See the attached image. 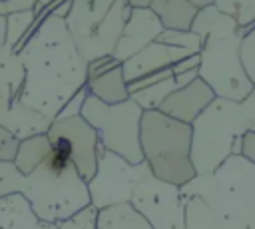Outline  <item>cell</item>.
<instances>
[{
  "instance_id": "obj_1",
  "label": "cell",
  "mask_w": 255,
  "mask_h": 229,
  "mask_svg": "<svg viewBox=\"0 0 255 229\" xmlns=\"http://www.w3.org/2000/svg\"><path fill=\"white\" fill-rule=\"evenodd\" d=\"M18 54L26 70L20 102L54 121L66 102L88 84V62L66 20L48 14Z\"/></svg>"
},
{
  "instance_id": "obj_2",
  "label": "cell",
  "mask_w": 255,
  "mask_h": 229,
  "mask_svg": "<svg viewBox=\"0 0 255 229\" xmlns=\"http://www.w3.org/2000/svg\"><path fill=\"white\" fill-rule=\"evenodd\" d=\"M18 193L46 223H60L90 205L88 181L78 173L72 159L60 149H50L46 159L28 175L14 161H0V197Z\"/></svg>"
},
{
  "instance_id": "obj_3",
  "label": "cell",
  "mask_w": 255,
  "mask_h": 229,
  "mask_svg": "<svg viewBox=\"0 0 255 229\" xmlns=\"http://www.w3.org/2000/svg\"><path fill=\"white\" fill-rule=\"evenodd\" d=\"M191 30L201 38L199 78L217 98L243 102L255 90L241 62L245 32L231 16L221 14L215 6L201 8L191 22Z\"/></svg>"
},
{
  "instance_id": "obj_4",
  "label": "cell",
  "mask_w": 255,
  "mask_h": 229,
  "mask_svg": "<svg viewBox=\"0 0 255 229\" xmlns=\"http://www.w3.org/2000/svg\"><path fill=\"white\" fill-rule=\"evenodd\" d=\"M181 193L201 197L221 229H255V165L241 155L227 157L209 175H195Z\"/></svg>"
},
{
  "instance_id": "obj_5",
  "label": "cell",
  "mask_w": 255,
  "mask_h": 229,
  "mask_svg": "<svg viewBox=\"0 0 255 229\" xmlns=\"http://www.w3.org/2000/svg\"><path fill=\"white\" fill-rule=\"evenodd\" d=\"M139 143L143 161L153 177L185 185L197 173L191 159V125L173 119L159 110L143 112Z\"/></svg>"
},
{
  "instance_id": "obj_6",
  "label": "cell",
  "mask_w": 255,
  "mask_h": 229,
  "mask_svg": "<svg viewBox=\"0 0 255 229\" xmlns=\"http://www.w3.org/2000/svg\"><path fill=\"white\" fill-rule=\"evenodd\" d=\"M247 131L241 102L215 98L191 123V159L197 175L213 173L227 157L239 155Z\"/></svg>"
},
{
  "instance_id": "obj_7",
  "label": "cell",
  "mask_w": 255,
  "mask_h": 229,
  "mask_svg": "<svg viewBox=\"0 0 255 229\" xmlns=\"http://www.w3.org/2000/svg\"><path fill=\"white\" fill-rule=\"evenodd\" d=\"M131 14L128 0H72L66 28L86 62L114 56Z\"/></svg>"
},
{
  "instance_id": "obj_8",
  "label": "cell",
  "mask_w": 255,
  "mask_h": 229,
  "mask_svg": "<svg viewBox=\"0 0 255 229\" xmlns=\"http://www.w3.org/2000/svg\"><path fill=\"white\" fill-rule=\"evenodd\" d=\"M141 115L143 110L129 98L120 104H106L88 94L82 117L96 129L104 149L114 151L129 163H141Z\"/></svg>"
},
{
  "instance_id": "obj_9",
  "label": "cell",
  "mask_w": 255,
  "mask_h": 229,
  "mask_svg": "<svg viewBox=\"0 0 255 229\" xmlns=\"http://www.w3.org/2000/svg\"><path fill=\"white\" fill-rule=\"evenodd\" d=\"M147 175H151V171L145 161L129 163L122 155L100 147L96 173L88 181L90 205L102 211L114 205L129 203L133 189Z\"/></svg>"
},
{
  "instance_id": "obj_10",
  "label": "cell",
  "mask_w": 255,
  "mask_h": 229,
  "mask_svg": "<svg viewBox=\"0 0 255 229\" xmlns=\"http://www.w3.org/2000/svg\"><path fill=\"white\" fill-rule=\"evenodd\" d=\"M129 203L151 225V229H187V197L181 193L179 185L147 175L133 189Z\"/></svg>"
},
{
  "instance_id": "obj_11",
  "label": "cell",
  "mask_w": 255,
  "mask_h": 229,
  "mask_svg": "<svg viewBox=\"0 0 255 229\" xmlns=\"http://www.w3.org/2000/svg\"><path fill=\"white\" fill-rule=\"evenodd\" d=\"M48 137L54 149H60L72 159L74 167L86 181L94 177L102 143L96 129L82 115L54 119L48 129Z\"/></svg>"
},
{
  "instance_id": "obj_12",
  "label": "cell",
  "mask_w": 255,
  "mask_h": 229,
  "mask_svg": "<svg viewBox=\"0 0 255 229\" xmlns=\"http://www.w3.org/2000/svg\"><path fill=\"white\" fill-rule=\"evenodd\" d=\"M161 30H163V24L151 8H131V14L124 26V32L120 36L116 50H114V60L124 64L126 60L133 58L147 44L155 42V38L161 34Z\"/></svg>"
},
{
  "instance_id": "obj_13",
  "label": "cell",
  "mask_w": 255,
  "mask_h": 229,
  "mask_svg": "<svg viewBox=\"0 0 255 229\" xmlns=\"http://www.w3.org/2000/svg\"><path fill=\"white\" fill-rule=\"evenodd\" d=\"M217 96L213 94V90L201 80V78H195L189 86L181 88V90H175L173 94H169L161 106H159V112L173 117V119H179L183 123H193L197 119V115L215 100Z\"/></svg>"
},
{
  "instance_id": "obj_14",
  "label": "cell",
  "mask_w": 255,
  "mask_h": 229,
  "mask_svg": "<svg viewBox=\"0 0 255 229\" xmlns=\"http://www.w3.org/2000/svg\"><path fill=\"white\" fill-rule=\"evenodd\" d=\"M187 56H193V52L183 50V48L165 46V44H159V42H151L141 52H137L133 58L126 60L122 64V70H124L126 82L129 84V82H133L141 76L173 68V64H177L179 60H183Z\"/></svg>"
},
{
  "instance_id": "obj_15",
  "label": "cell",
  "mask_w": 255,
  "mask_h": 229,
  "mask_svg": "<svg viewBox=\"0 0 255 229\" xmlns=\"http://www.w3.org/2000/svg\"><path fill=\"white\" fill-rule=\"evenodd\" d=\"M0 125L22 141L40 133H48L52 119L32 110L30 106L22 104L20 100H14V102L0 100Z\"/></svg>"
},
{
  "instance_id": "obj_16",
  "label": "cell",
  "mask_w": 255,
  "mask_h": 229,
  "mask_svg": "<svg viewBox=\"0 0 255 229\" xmlns=\"http://www.w3.org/2000/svg\"><path fill=\"white\" fill-rule=\"evenodd\" d=\"M0 229H56V225L42 221L22 195L12 193L0 197Z\"/></svg>"
},
{
  "instance_id": "obj_17",
  "label": "cell",
  "mask_w": 255,
  "mask_h": 229,
  "mask_svg": "<svg viewBox=\"0 0 255 229\" xmlns=\"http://www.w3.org/2000/svg\"><path fill=\"white\" fill-rule=\"evenodd\" d=\"M26 70L18 52H14L8 44L0 46V100H20L24 90Z\"/></svg>"
},
{
  "instance_id": "obj_18",
  "label": "cell",
  "mask_w": 255,
  "mask_h": 229,
  "mask_svg": "<svg viewBox=\"0 0 255 229\" xmlns=\"http://www.w3.org/2000/svg\"><path fill=\"white\" fill-rule=\"evenodd\" d=\"M86 88H88L90 96H94L106 104H120V102L129 100V90H128V82H126L122 64L88 80Z\"/></svg>"
},
{
  "instance_id": "obj_19",
  "label": "cell",
  "mask_w": 255,
  "mask_h": 229,
  "mask_svg": "<svg viewBox=\"0 0 255 229\" xmlns=\"http://www.w3.org/2000/svg\"><path fill=\"white\" fill-rule=\"evenodd\" d=\"M98 229H151V225L131 203H122L98 211Z\"/></svg>"
},
{
  "instance_id": "obj_20",
  "label": "cell",
  "mask_w": 255,
  "mask_h": 229,
  "mask_svg": "<svg viewBox=\"0 0 255 229\" xmlns=\"http://www.w3.org/2000/svg\"><path fill=\"white\" fill-rule=\"evenodd\" d=\"M50 149H52V143H50L48 133H40V135L22 139L20 147H18V153H16V159H14L16 169L24 175L32 173L46 159Z\"/></svg>"
},
{
  "instance_id": "obj_21",
  "label": "cell",
  "mask_w": 255,
  "mask_h": 229,
  "mask_svg": "<svg viewBox=\"0 0 255 229\" xmlns=\"http://www.w3.org/2000/svg\"><path fill=\"white\" fill-rule=\"evenodd\" d=\"M38 14L36 10H24V12H16V14H10L6 16V44L14 50V52H20L26 44V34L28 30L34 26Z\"/></svg>"
},
{
  "instance_id": "obj_22",
  "label": "cell",
  "mask_w": 255,
  "mask_h": 229,
  "mask_svg": "<svg viewBox=\"0 0 255 229\" xmlns=\"http://www.w3.org/2000/svg\"><path fill=\"white\" fill-rule=\"evenodd\" d=\"M175 90H179V86H177V82H175V76H169V78L161 80V82L155 84V86H149V88H145V90H141V92L131 94L129 98H131L143 112H149V110H159L161 102H163L169 94H173Z\"/></svg>"
},
{
  "instance_id": "obj_23",
  "label": "cell",
  "mask_w": 255,
  "mask_h": 229,
  "mask_svg": "<svg viewBox=\"0 0 255 229\" xmlns=\"http://www.w3.org/2000/svg\"><path fill=\"white\" fill-rule=\"evenodd\" d=\"M185 225L187 229H221L217 215L201 197H187Z\"/></svg>"
},
{
  "instance_id": "obj_24",
  "label": "cell",
  "mask_w": 255,
  "mask_h": 229,
  "mask_svg": "<svg viewBox=\"0 0 255 229\" xmlns=\"http://www.w3.org/2000/svg\"><path fill=\"white\" fill-rule=\"evenodd\" d=\"M213 6L221 14L231 16L243 32L255 26V0H215Z\"/></svg>"
},
{
  "instance_id": "obj_25",
  "label": "cell",
  "mask_w": 255,
  "mask_h": 229,
  "mask_svg": "<svg viewBox=\"0 0 255 229\" xmlns=\"http://www.w3.org/2000/svg\"><path fill=\"white\" fill-rule=\"evenodd\" d=\"M155 42L165 44V46H173V48L191 50L193 54H199V50H201V38L193 30H169V28H163L161 34L155 38Z\"/></svg>"
},
{
  "instance_id": "obj_26",
  "label": "cell",
  "mask_w": 255,
  "mask_h": 229,
  "mask_svg": "<svg viewBox=\"0 0 255 229\" xmlns=\"http://www.w3.org/2000/svg\"><path fill=\"white\" fill-rule=\"evenodd\" d=\"M56 229H98V209L94 205H88L72 217L56 223Z\"/></svg>"
},
{
  "instance_id": "obj_27",
  "label": "cell",
  "mask_w": 255,
  "mask_h": 229,
  "mask_svg": "<svg viewBox=\"0 0 255 229\" xmlns=\"http://www.w3.org/2000/svg\"><path fill=\"white\" fill-rule=\"evenodd\" d=\"M241 62L245 68L247 78L251 80V84L255 86V26H251L245 34H243V42H241Z\"/></svg>"
},
{
  "instance_id": "obj_28",
  "label": "cell",
  "mask_w": 255,
  "mask_h": 229,
  "mask_svg": "<svg viewBox=\"0 0 255 229\" xmlns=\"http://www.w3.org/2000/svg\"><path fill=\"white\" fill-rule=\"evenodd\" d=\"M20 147V139L0 125V161H14Z\"/></svg>"
},
{
  "instance_id": "obj_29",
  "label": "cell",
  "mask_w": 255,
  "mask_h": 229,
  "mask_svg": "<svg viewBox=\"0 0 255 229\" xmlns=\"http://www.w3.org/2000/svg\"><path fill=\"white\" fill-rule=\"evenodd\" d=\"M88 98V88H82L78 94H74L66 106L62 108V112L58 114L56 119H66V117H76V115H82V108H84V102Z\"/></svg>"
},
{
  "instance_id": "obj_30",
  "label": "cell",
  "mask_w": 255,
  "mask_h": 229,
  "mask_svg": "<svg viewBox=\"0 0 255 229\" xmlns=\"http://www.w3.org/2000/svg\"><path fill=\"white\" fill-rule=\"evenodd\" d=\"M118 64H120V62H116L114 56H104V58H98V60L88 62V80H92V78H96V76L108 72L110 68H114V66H118Z\"/></svg>"
},
{
  "instance_id": "obj_31",
  "label": "cell",
  "mask_w": 255,
  "mask_h": 229,
  "mask_svg": "<svg viewBox=\"0 0 255 229\" xmlns=\"http://www.w3.org/2000/svg\"><path fill=\"white\" fill-rule=\"evenodd\" d=\"M239 155L255 165V131L253 129H247L241 135V151H239Z\"/></svg>"
},
{
  "instance_id": "obj_32",
  "label": "cell",
  "mask_w": 255,
  "mask_h": 229,
  "mask_svg": "<svg viewBox=\"0 0 255 229\" xmlns=\"http://www.w3.org/2000/svg\"><path fill=\"white\" fill-rule=\"evenodd\" d=\"M241 108H243V115H245L247 129H253V131H255V90L241 102Z\"/></svg>"
},
{
  "instance_id": "obj_33",
  "label": "cell",
  "mask_w": 255,
  "mask_h": 229,
  "mask_svg": "<svg viewBox=\"0 0 255 229\" xmlns=\"http://www.w3.org/2000/svg\"><path fill=\"white\" fill-rule=\"evenodd\" d=\"M199 68V54H193V56H187L183 60H179L177 64H173V74H185V72H191V70H197Z\"/></svg>"
},
{
  "instance_id": "obj_34",
  "label": "cell",
  "mask_w": 255,
  "mask_h": 229,
  "mask_svg": "<svg viewBox=\"0 0 255 229\" xmlns=\"http://www.w3.org/2000/svg\"><path fill=\"white\" fill-rule=\"evenodd\" d=\"M70 10H72V0H64V2H60L50 14L52 16H56V18H62V20H66V16L70 14Z\"/></svg>"
},
{
  "instance_id": "obj_35",
  "label": "cell",
  "mask_w": 255,
  "mask_h": 229,
  "mask_svg": "<svg viewBox=\"0 0 255 229\" xmlns=\"http://www.w3.org/2000/svg\"><path fill=\"white\" fill-rule=\"evenodd\" d=\"M185 2H189L191 6H195L197 10H201V8H205V6H213L215 0H185Z\"/></svg>"
},
{
  "instance_id": "obj_36",
  "label": "cell",
  "mask_w": 255,
  "mask_h": 229,
  "mask_svg": "<svg viewBox=\"0 0 255 229\" xmlns=\"http://www.w3.org/2000/svg\"><path fill=\"white\" fill-rule=\"evenodd\" d=\"M6 44V16H0V46Z\"/></svg>"
},
{
  "instance_id": "obj_37",
  "label": "cell",
  "mask_w": 255,
  "mask_h": 229,
  "mask_svg": "<svg viewBox=\"0 0 255 229\" xmlns=\"http://www.w3.org/2000/svg\"><path fill=\"white\" fill-rule=\"evenodd\" d=\"M131 8H149L151 6V0H128Z\"/></svg>"
},
{
  "instance_id": "obj_38",
  "label": "cell",
  "mask_w": 255,
  "mask_h": 229,
  "mask_svg": "<svg viewBox=\"0 0 255 229\" xmlns=\"http://www.w3.org/2000/svg\"><path fill=\"white\" fill-rule=\"evenodd\" d=\"M34 2H36L38 6H42V8H46V6H50L54 0H34Z\"/></svg>"
},
{
  "instance_id": "obj_39",
  "label": "cell",
  "mask_w": 255,
  "mask_h": 229,
  "mask_svg": "<svg viewBox=\"0 0 255 229\" xmlns=\"http://www.w3.org/2000/svg\"><path fill=\"white\" fill-rule=\"evenodd\" d=\"M0 2H2V0H0Z\"/></svg>"
}]
</instances>
